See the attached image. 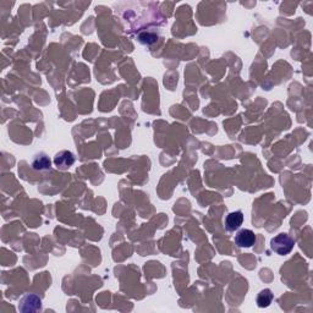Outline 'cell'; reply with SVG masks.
I'll list each match as a JSON object with an SVG mask.
<instances>
[{
  "label": "cell",
  "instance_id": "obj_1",
  "mask_svg": "<svg viewBox=\"0 0 313 313\" xmlns=\"http://www.w3.org/2000/svg\"><path fill=\"white\" fill-rule=\"evenodd\" d=\"M295 246V241L291 236L287 234H279L275 237H273L270 241V249L275 252V254L280 255V256H285L289 255L292 251Z\"/></svg>",
  "mask_w": 313,
  "mask_h": 313
},
{
  "label": "cell",
  "instance_id": "obj_2",
  "mask_svg": "<svg viewBox=\"0 0 313 313\" xmlns=\"http://www.w3.org/2000/svg\"><path fill=\"white\" fill-rule=\"evenodd\" d=\"M256 242V235L250 229H241L235 236V244L241 249L252 247Z\"/></svg>",
  "mask_w": 313,
  "mask_h": 313
},
{
  "label": "cell",
  "instance_id": "obj_3",
  "mask_svg": "<svg viewBox=\"0 0 313 313\" xmlns=\"http://www.w3.org/2000/svg\"><path fill=\"white\" fill-rule=\"evenodd\" d=\"M75 160V154L70 151H60L59 153L55 154L54 157V164L57 169L60 170H67L69 168H71L74 165Z\"/></svg>",
  "mask_w": 313,
  "mask_h": 313
},
{
  "label": "cell",
  "instance_id": "obj_4",
  "mask_svg": "<svg viewBox=\"0 0 313 313\" xmlns=\"http://www.w3.org/2000/svg\"><path fill=\"white\" fill-rule=\"evenodd\" d=\"M242 223H244V214L241 210L229 213L225 218V228L228 231H235L241 227Z\"/></svg>",
  "mask_w": 313,
  "mask_h": 313
},
{
  "label": "cell",
  "instance_id": "obj_5",
  "mask_svg": "<svg viewBox=\"0 0 313 313\" xmlns=\"http://www.w3.org/2000/svg\"><path fill=\"white\" fill-rule=\"evenodd\" d=\"M51 160H49V158L44 153L37 154V156L33 158V160H32V168H33L34 170H39V171L51 169Z\"/></svg>",
  "mask_w": 313,
  "mask_h": 313
},
{
  "label": "cell",
  "instance_id": "obj_6",
  "mask_svg": "<svg viewBox=\"0 0 313 313\" xmlns=\"http://www.w3.org/2000/svg\"><path fill=\"white\" fill-rule=\"evenodd\" d=\"M273 299H274V295L269 289L262 290L257 296V306L261 307V309H265V307L270 306Z\"/></svg>",
  "mask_w": 313,
  "mask_h": 313
},
{
  "label": "cell",
  "instance_id": "obj_7",
  "mask_svg": "<svg viewBox=\"0 0 313 313\" xmlns=\"http://www.w3.org/2000/svg\"><path fill=\"white\" fill-rule=\"evenodd\" d=\"M139 39L141 43L143 44H151V43H154L156 42V36L154 34H151V33H146V32H143V33H141L139 36Z\"/></svg>",
  "mask_w": 313,
  "mask_h": 313
}]
</instances>
